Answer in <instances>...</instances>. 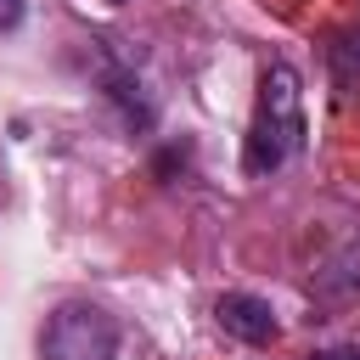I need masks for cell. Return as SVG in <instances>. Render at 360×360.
<instances>
[{
	"label": "cell",
	"mask_w": 360,
	"mask_h": 360,
	"mask_svg": "<svg viewBox=\"0 0 360 360\" xmlns=\"http://www.w3.org/2000/svg\"><path fill=\"white\" fill-rule=\"evenodd\" d=\"M298 146H304V90H298V68H292V62H270L264 79H259V107H253V129H248L242 169L264 180V174H276Z\"/></svg>",
	"instance_id": "cell-1"
},
{
	"label": "cell",
	"mask_w": 360,
	"mask_h": 360,
	"mask_svg": "<svg viewBox=\"0 0 360 360\" xmlns=\"http://www.w3.org/2000/svg\"><path fill=\"white\" fill-rule=\"evenodd\" d=\"M214 321L242 343H276V332H281L270 298H259V292H219L214 298Z\"/></svg>",
	"instance_id": "cell-3"
},
{
	"label": "cell",
	"mask_w": 360,
	"mask_h": 360,
	"mask_svg": "<svg viewBox=\"0 0 360 360\" xmlns=\"http://www.w3.org/2000/svg\"><path fill=\"white\" fill-rule=\"evenodd\" d=\"M101 84H107V96L124 107V118H129L135 129H152V124H158V107H152L146 84L135 79V68H107V73H101Z\"/></svg>",
	"instance_id": "cell-4"
},
{
	"label": "cell",
	"mask_w": 360,
	"mask_h": 360,
	"mask_svg": "<svg viewBox=\"0 0 360 360\" xmlns=\"http://www.w3.org/2000/svg\"><path fill=\"white\" fill-rule=\"evenodd\" d=\"M107 6H124V0H107Z\"/></svg>",
	"instance_id": "cell-8"
},
{
	"label": "cell",
	"mask_w": 360,
	"mask_h": 360,
	"mask_svg": "<svg viewBox=\"0 0 360 360\" xmlns=\"http://www.w3.org/2000/svg\"><path fill=\"white\" fill-rule=\"evenodd\" d=\"M39 354L45 360H112L118 321L96 304H62V309H51V321L39 332Z\"/></svg>",
	"instance_id": "cell-2"
},
{
	"label": "cell",
	"mask_w": 360,
	"mask_h": 360,
	"mask_svg": "<svg viewBox=\"0 0 360 360\" xmlns=\"http://www.w3.org/2000/svg\"><path fill=\"white\" fill-rule=\"evenodd\" d=\"M326 62H332V73H338L343 84H354V79H360V28H343V34H332V45H326Z\"/></svg>",
	"instance_id": "cell-5"
},
{
	"label": "cell",
	"mask_w": 360,
	"mask_h": 360,
	"mask_svg": "<svg viewBox=\"0 0 360 360\" xmlns=\"http://www.w3.org/2000/svg\"><path fill=\"white\" fill-rule=\"evenodd\" d=\"M309 360H360V343H332V349H315Z\"/></svg>",
	"instance_id": "cell-6"
},
{
	"label": "cell",
	"mask_w": 360,
	"mask_h": 360,
	"mask_svg": "<svg viewBox=\"0 0 360 360\" xmlns=\"http://www.w3.org/2000/svg\"><path fill=\"white\" fill-rule=\"evenodd\" d=\"M22 22V0H0V28H17Z\"/></svg>",
	"instance_id": "cell-7"
}]
</instances>
